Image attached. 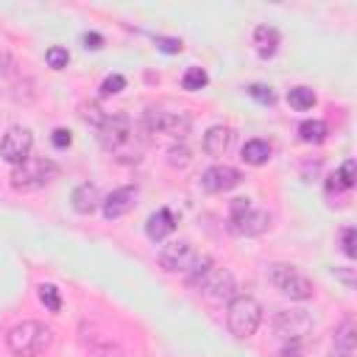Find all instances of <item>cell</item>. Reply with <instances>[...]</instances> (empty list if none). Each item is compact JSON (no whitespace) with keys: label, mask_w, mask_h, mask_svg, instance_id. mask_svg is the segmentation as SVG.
Here are the masks:
<instances>
[{"label":"cell","mask_w":357,"mask_h":357,"mask_svg":"<svg viewBox=\"0 0 357 357\" xmlns=\"http://www.w3.org/2000/svg\"><path fill=\"white\" fill-rule=\"evenodd\" d=\"M31 148H33V134L22 126H11L0 142V156L8 165H22L25 159H31Z\"/></svg>","instance_id":"9"},{"label":"cell","mask_w":357,"mask_h":357,"mask_svg":"<svg viewBox=\"0 0 357 357\" xmlns=\"http://www.w3.org/2000/svg\"><path fill=\"white\" fill-rule=\"evenodd\" d=\"M106 153H112L117 162H139L145 151V139L137 134L134 123L126 114H112L100 123L98 134Z\"/></svg>","instance_id":"1"},{"label":"cell","mask_w":357,"mask_h":357,"mask_svg":"<svg viewBox=\"0 0 357 357\" xmlns=\"http://www.w3.org/2000/svg\"><path fill=\"white\" fill-rule=\"evenodd\" d=\"M50 142H53L56 148H67V145L73 142V134H70L67 128H56V131H53V137H50Z\"/></svg>","instance_id":"32"},{"label":"cell","mask_w":357,"mask_h":357,"mask_svg":"<svg viewBox=\"0 0 357 357\" xmlns=\"http://www.w3.org/2000/svg\"><path fill=\"white\" fill-rule=\"evenodd\" d=\"M259 321H262V307H259V301L254 296L240 293V296L229 298L226 324H229V332L234 337H251L257 332Z\"/></svg>","instance_id":"5"},{"label":"cell","mask_w":357,"mask_h":357,"mask_svg":"<svg viewBox=\"0 0 357 357\" xmlns=\"http://www.w3.org/2000/svg\"><path fill=\"white\" fill-rule=\"evenodd\" d=\"M287 103L296 109V112H310L315 106V92L310 86H293L287 92Z\"/></svg>","instance_id":"21"},{"label":"cell","mask_w":357,"mask_h":357,"mask_svg":"<svg viewBox=\"0 0 357 357\" xmlns=\"http://www.w3.org/2000/svg\"><path fill=\"white\" fill-rule=\"evenodd\" d=\"M123 89H126V78H123L120 73L106 75L103 84H100V92H103V95H117V92H123Z\"/></svg>","instance_id":"26"},{"label":"cell","mask_w":357,"mask_h":357,"mask_svg":"<svg viewBox=\"0 0 357 357\" xmlns=\"http://www.w3.org/2000/svg\"><path fill=\"white\" fill-rule=\"evenodd\" d=\"M335 178H337V184H340L343 190H349V187L354 184V162H351V159H346V162H343V167L335 173Z\"/></svg>","instance_id":"28"},{"label":"cell","mask_w":357,"mask_h":357,"mask_svg":"<svg viewBox=\"0 0 357 357\" xmlns=\"http://www.w3.org/2000/svg\"><path fill=\"white\" fill-rule=\"evenodd\" d=\"M167 162H170L173 167H184V165H190V151H187L184 145H173V148L167 151Z\"/></svg>","instance_id":"27"},{"label":"cell","mask_w":357,"mask_h":357,"mask_svg":"<svg viewBox=\"0 0 357 357\" xmlns=\"http://www.w3.org/2000/svg\"><path fill=\"white\" fill-rule=\"evenodd\" d=\"M329 357H351V354H346V351H332Z\"/></svg>","instance_id":"34"},{"label":"cell","mask_w":357,"mask_h":357,"mask_svg":"<svg viewBox=\"0 0 357 357\" xmlns=\"http://www.w3.org/2000/svg\"><path fill=\"white\" fill-rule=\"evenodd\" d=\"M81 114H84V120H89V123H95L98 128H100V123L106 120V114H100V109H98V103H84V106H81Z\"/></svg>","instance_id":"30"},{"label":"cell","mask_w":357,"mask_h":357,"mask_svg":"<svg viewBox=\"0 0 357 357\" xmlns=\"http://www.w3.org/2000/svg\"><path fill=\"white\" fill-rule=\"evenodd\" d=\"M243 181V173L231 165H212L201 173V187L206 192H226Z\"/></svg>","instance_id":"12"},{"label":"cell","mask_w":357,"mask_h":357,"mask_svg":"<svg viewBox=\"0 0 357 357\" xmlns=\"http://www.w3.org/2000/svg\"><path fill=\"white\" fill-rule=\"evenodd\" d=\"M206 84H209V75H206L204 67H190V70L181 75V86H184L187 92H198V89H204Z\"/></svg>","instance_id":"22"},{"label":"cell","mask_w":357,"mask_h":357,"mask_svg":"<svg viewBox=\"0 0 357 357\" xmlns=\"http://www.w3.org/2000/svg\"><path fill=\"white\" fill-rule=\"evenodd\" d=\"M195 259H198V254H195L192 245L184 243V240L170 243V245H165V248L159 251V265H162L165 271H170V273H181V276L190 273V268L195 265Z\"/></svg>","instance_id":"10"},{"label":"cell","mask_w":357,"mask_h":357,"mask_svg":"<svg viewBox=\"0 0 357 357\" xmlns=\"http://www.w3.org/2000/svg\"><path fill=\"white\" fill-rule=\"evenodd\" d=\"M156 47L162 50V53H181V39H176V36H156Z\"/></svg>","instance_id":"29"},{"label":"cell","mask_w":357,"mask_h":357,"mask_svg":"<svg viewBox=\"0 0 357 357\" xmlns=\"http://www.w3.org/2000/svg\"><path fill=\"white\" fill-rule=\"evenodd\" d=\"M254 45H257V53H259L262 59L273 56L276 47H279V31H276L273 25H257V31H254Z\"/></svg>","instance_id":"17"},{"label":"cell","mask_w":357,"mask_h":357,"mask_svg":"<svg viewBox=\"0 0 357 357\" xmlns=\"http://www.w3.org/2000/svg\"><path fill=\"white\" fill-rule=\"evenodd\" d=\"M39 301L45 304V310L59 312L61 310V293L56 284H39Z\"/></svg>","instance_id":"23"},{"label":"cell","mask_w":357,"mask_h":357,"mask_svg":"<svg viewBox=\"0 0 357 357\" xmlns=\"http://www.w3.org/2000/svg\"><path fill=\"white\" fill-rule=\"evenodd\" d=\"M100 204H103V218L106 220H117V218H123L126 212L134 209V204H137V187H117Z\"/></svg>","instance_id":"13"},{"label":"cell","mask_w":357,"mask_h":357,"mask_svg":"<svg viewBox=\"0 0 357 357\" xmlns=\"http://www.w3.org/2000/svg\"><path fill=\"white\" fill-rule=\"evenodd\" d=\"M254 100H259L262 106H273L276 103V95H273V89L271 86H265V84H248V89H245Z\"/></svg>","instance_id":"25"},{"label":"cell","mask_w":357,"mask_h":357,"mask_svg":"<svg viewBox=\"0 0 357 357\" xmlns=\"http://www.w3.org/2000/svg\"><path fill=\"white\" fill-rule=\"evenodd\" d=\"M240 156H243L245 165H265V162L271 159V145H268L265 139H248V142L243 145Z\"/></svg>","instance_id":"19"},{"label":"cell","mask_w":357,"mask_h":357,"mask_svg":"<svg viewBox=\"0 0 357 357\" xmlns=\"http://www.w3.org/2000/svg\"><path fill=\"white\" fill-rule=\"evenodd\" d=\"M340 243H343V254L351 259L354 257V226H346L340 231Z\"/></svg>","instance_id":"31"},{"label":"cell","mask_w":357,"mask_h":357,"mask_svg":"<svg viewBox=\"0 0 357 357\" xmlns=\"http://www.w3.org/2000/svg\"><path fill=\"white\" fill-rule=\"evenodd\" d=\"M184 279H187V284H192L195 290H201L204 296H209L212 301H229V298L237 296L234 293L237 284H234L231 271L215 265L212 257H206V254H198L195 265L190 268V273Z\"/></svg>","instance_id":"2"},{"label":"cell","mask_w":357,"mask_h":357,"mask_svg":"<svg viewBox=\"0 0 357 357\" xmlns=\"http://www.w3.org/2000/svg\"><path fill=\"white\" fill-rule=\"evenodd\" d=\"M6 343L17 357H36L53 343V329L45 326L42 321H22L8 329Z\"/></svg>","instance_id":"3"},{"label":"cell","mask_w":357,"mask_h":357,"mask_svg":"<svg viewBox=\"0 0 357 357\" xmlns=\"http://www.w3.org/2000/svg\"><path fill=\"white\" fill-rule=\"evenodd\" d=\"M45 61H47V67H53V70H64V67L70 64V53H67V47L53 45V47H47Z\"/></svg>","instance_id":"24"},{"label":"cell","mask_w":357,"mask_h":357,"mask_svg":"<svg viewBox=\"0 0 357 357\" xmlns=\"http://www.w3.org/2000/svg\"><path fill=\"white\" fill-rule=\"evenodd\" d=\"M70 201H73V209H75L78 215H92V212H95V206L100 204V192H98V184H92V181H84V184H78V187L73 190Z\"/></svg>","instance_id":"14"},{"label":"cell","mask_w":357,"mask_h":357,"mask_svg":"<svg viewBox=\"0 0 357 357\" xmlns=\"http://www.w3.org/2000/svg\"><path fill=\"white\" fill-rule=\"evenodd\" d=\"M190 114L187 112H162V109H148L145 112V128L151 134H167L176 139H184L190 134Z\"/></svg>","instance_id":"8"},{"label":"cell","mask_w":357,"mask_h":357,"mask_svg":"<svg viewBox=\"0 0 357 357\" xmlns=\"http://www.w3.org/2000/svg\"><path fill=\"white\" fill-rule=\"evenodd\" d=\"M354 346H357V329H354V321L346 318L337 332H335V351H346V354H354Z\"/></svg>","instance_id":"20"},{"label":"cell","mask_w":357,"mask_h":357,"mask_svg":"<svg viewBox=\"0 0 357 357\" xmlns=\"http://www.w3.org/2000/svg\"><path fill=\"white\" fill-rule=\"evenodd\" d=\"M59 167L50 159H25L11 170V187L14 190H39L56 178Z\"/></svg>","instance_id":"7"},{"label":"cell","mask_w":357,"mask_h":357,"mask_svg":"<svg viewBox=\"0 0 357 357\" xmlns=\"http://www.w3.org/2000/svg\"><path fill=\"white\" fill-rule=\"evenodd\" d=\"M298 137H301V142H307V145H321V142L329 137V126H326L324 120H304V123L298 126Z\"/></svg>","instance_id":"18"},{"label":"cell","mask_w":357,"mask_h":357,"mask_svg":"<svg viewBox=\"0 0 357 357\" xmlns=\"http://www.w3.org/2000/svg\"><path fill=\"white\" fill-rule=\"evenodd\" d=\"M271 226V215L265 209H254L248 198H234L229 204V218H226V229L237 237H257L262 231H268Z\"/></svg>","instance_id":"4"},{"label":"cell","mask_w":357,"mask_h":357,"mask_svg":"<svg viewBox=\"0 0 357 357\" xmlns=\"http://www.w3.org/2000/svg\"><path fill=\"white\" fill-rule=\"evenodd\" d=\"M84 47H92V50L103 47V36L95 33V31H86V33H84Z\"/></svg>","instance_id":"33"},{"label":"cell","mask_w":357,"mask_h":357,"mask_svg":"<svg viewBox=\"0 0 357 357\" xmlns=\"http://www.w3.org/2000/svg\"><path fill=\"white\" fill-rule=\"evenodd\" d=\"M173 229H176V218H173V212H170L167 206L156 209V212L148 218V223H145V234H148L153 243L165 240V237H167Z\"/></svg>","instance_id":"15"},{"label":"cell","mask_w":357,"mask_h":357,"mask_svg":"<svg viewBox=\"0 0 357 357\" xmlns=\"http://www.w3.org/2000/svg\"><path fill=\"white\" fill-rule=\"evenodd\" d=\"M273 329H276L282 337H287L290 343H293V340L298 343V340L312 329V318H310L307 310H282V312L273 318Z\"/></svg>","instance_id":"11"},{"label":"cell","mask_w":357,"mask_h":357,"mask_svg":"<svg viewBox=\"0 0 357 357\" xmlns=\"http://www.w3.org/2000/svg\"><path fill=\"white\" fill-rule=\"evenodd\" d=\"M231 139H234V131H231L229 126H212V128L204 134V151H206L209 156H223V153L229 151Z\"/></svg>","instance_id":"16"},{"label":"cell","mask_w":357,"mask_h":357,"mask_svg":"<svg viewBox=\"0 0 357 357\" xmlns=\"http://www.w3.org/2000/svg\"><path fill=\"white\" fill-rule=\"evenodd\" d=\"M268 282H271L279 293H284V296H290V298H296V301L312 298V293H315L312 282H310L298 268H293V265H287V262H273V265H268Z\"/></svg>","instance_id":"6"}]
</instances>
